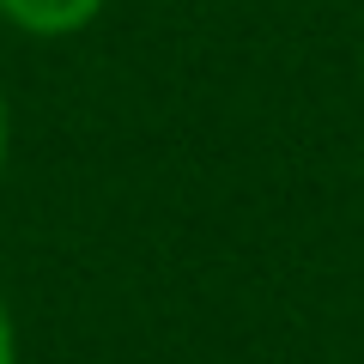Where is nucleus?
<instances>
[{
  "mask_svg": "<svg viewBox=\"0 0 364 364\" xmlns=\"http://www.w3.org/2000/svg\"><path fill=\"white\" fill-rule=\"evenodd\" d=\"M104 0H0V18L25 37H79L85 25H97Z\"/></svg>",
  "mask_w": 364,
  "mask_h": 364,
  "instance_id": "obj_1",
  "label": "nucleus"
},
{
  "mask_svg": "<svg viewBox=\"0 0 364 364\" xmlns=\"http://www.w3.org/2000/svg\"><path fill=\"white\" fill-rule=\"evenodd\" d=\"M0 364H18V328H13L6 298H0Z\"/></svg>",
  "mask_w": 364,
  "mask_h": 364,
  "instance_id": "obj_2",
  "label": "nucleus"
},
{
  "mask_svg": "<svg viewBox=\"0 0 364 364\" xmlns=\"http://www.w3.org/2000/svg\"><path fill=\"white\" fill-rule=\"evenodd\" d=\"M6 146H13V116H6V91H0V170H6Z\"/></svg>",
  "mask_w": 364,
  "mask_h": 364,
  "instance_id": "obj_3",
  "label": "nucleus"
}]
</instances>
